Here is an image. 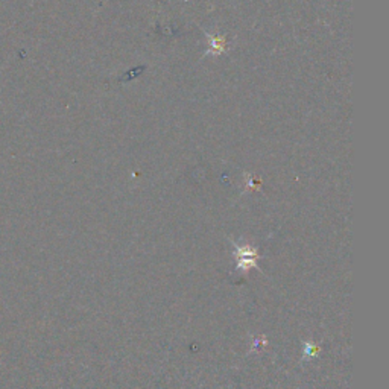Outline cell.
Wrapping results in <instances>:
<instances>
[{"mask_svg":"<svg viewBox=\"0 0 389 389\" xmlns=\"http://www.w3.org/2000/svg\"><path fill=\"white\" fill-rule=\"evenodd\" d=\"M210 38V43H208V52L210 54H214V55H219L224 52V49H225V41L222 37H208Z\"/></svg>","mask_w":389,"mask_h":389,"instance_id":"6da1fadb","label":"cell"}]
</instances>
